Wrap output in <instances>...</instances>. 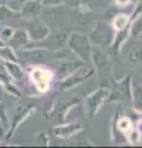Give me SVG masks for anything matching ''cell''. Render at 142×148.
<instances>
[{"mask_svg": "<svg viewBox=\"0 0 142 148\" xmlns=\"http://www.w3.org/2000/svg\"><path fill=\"white\" fill-rule=\"evenodd\" d=\"M41 5L40 1H36V0H27L26 4L24 5V8L20 10V16L26 18V20H30V18H35L38 16V14L41 11Z\"/></svg>", "mask_w": 142, "mask_h": 148, "instance_id": "11", "label": "cell"}, {"mask_svg": "<svg viewBox=\"0 0 142 148\" xmlns=\"http://www.w3.org/2000/svg\"><path fill=\"white\" fill-rule=\"evenodd\" d=\"M127 37H129V31H127V29L121 30V31H116L115 37H114V41L111 43L113 48L115 51H119L121 48V46L123 45V42L127 40Z\"/></svg>", "mask_w": 142, "mask_h": 148, "instance_id": "18", "label": "cell"}, {"mask_svg": "<svg viewBox=\"0 0 142 148\" xmlns=\"http://www.w3.org/2000/svg\"><path fill=\"white\" fill-rule=\"evenodd\" d=\"M40 3L43 8H58L63 5L62 0H41Z\"/></svg>", "mask_w": 142, "mask_h": 148, "instance_id": "28", "label": "cell"}, {"mask_svg": "<svg viewBox=\"0 0 142 148\" xmlns=\"http://www.w3.org/2000/svg\"><path fill=\"white\" fill-rule=\"evenodd\" d=\"M67 46L74 53L77 57L82 59V62L90 61V51H91V42L88 36L82 34H71L68 36Z\"/></svg>", "mask_w": 142, "mask_h": 148, "instance_id": "1", "label": "cell"}, {"mask_svg": "<svg viewBox=\"0 0 142 148\" xmlns=\"http://www.w3.org/2000/svg\"><path fill=\"white\" fill-rule=\"evenodd\" d=\"M1 125H3V122H1V121H0V132H1V131H3V127H1Z\"/></svg>", "mask_w": 142, "mask_h": 148, "instance_id": "35", "label": "cell"}, {"mask_svg": "<svg viewBox=\"0 0 142 148\" xmlns=\"http://www.w3.org/2000/svg\"><path fill=\"white\" fill-rule=\"evenodd\" d=\"M90 62L94 64V67L97 68H102L104 67L108 62V57L106 54L103 52V49L99 46H91V51H90Z\"/></svg>", "mask_w": 142, "mask_h": 148, "instance_id": "14", "label": "cell"}, {"mask_svg": "<svg viewBox=\"0 0 142 148\" xmlns=\"http://www.w3.org/2000/svg\"><path fill=\"white\" fill-rule=\"evenodd\" d=\"M82 130H83V126L78 122H74V123H62V125H59V126H56L52 130V132L57 137L68 138V137L77 135Z\"/></svg>", "mask_w": 142, "mask_h": 148, "instance_id": "10", "label": "cell"}, {"mask_svg": "<svg viewBox=\"0 0 142 148\" xmlns=\"http://www.w3.org/2000/svg\"><path fill=\"white\" fill-rule=\"evenodd\" d=\"M130 22V16H127L126 14H119L113 18L111 26L114 27L115 31H121L127 29V25Z\"/></svg>", "mask_w": 142, "mask_h": 148, "instance_id": "17", "label": "cell"}, {"mask_svg": "<svg viewBox=\"0 0 142 148\" xmlns=\"http://www.w3.org/2000/svg\"><path fill=\"white\" fill-rule=\"evenodd\" d=\"M141 51L139 48H132L130 51V54H129V59L132 62V63H137L140 61V58H141Z\"/></svg>", "mask_w": 142, "mask_h": 148, "instance_id": "29", "label": "cell"}, {"mask_svg": "<svg viewBox=\"0 0 142 148\" xmlns=\"http://www.w3.org/2000/svg\"><path fill=\"white\" fill-rule=\"evenodd\" d=\"M0 59H3V61H15V62L19 61L16 52L9 45L0 47Z\"/></svg>", "mask_w": 142, "mask_h": 148, "instance_id": "19", "label": "cell"}, {"mask_svg": "<svg viewBox=\"0 0 142 148\" xmlns=\"http://www.w3.org/2000/svg\"><path fill=\"white\" fill-rule=\"evenodd\" d=\"M10 79H11V77L5 67V61L0 59V83H1L3 85L9 84V83H11Z\"/></svg>", "mask_w": 142, "mask_h": 148, "instance_id": "24", "label": "cell"}, {"mask_svg": "<svg viewBox=\"0 0 142 148\" xmlns=\"http://www.w3.org/2000/svg\"><path fill=\"white\" fill-rule=\"evenodd\" d=\"M5 45H6V43L4 42V41H3L1 38H0V47H3V46H5Z\"/></svg>", "mask_w": 142, "mask_h": 148, "instance_id": "34", "label": "cell"}, {"mask_svg": "<svg viewBox=\"0 0 142 148\" xmlns=\"http://www.w3.org/2000/svg\"><path fill=\"white\" fill-rule=\"evenodd\" d=\"M5 67L8 69L9 74L12 79L15 80H21L24 78V69L21 66L15 61H5Z\"/></svg>", "mask_w": 142, "mask_h": 148, "instance_id": "16", "label": "cell"}, {"mask_svg": "<svg viewBox=\"0 0 142 148\" xmlns=\"http://www.w3.org/2000/svg\"><path fill=\"white\" fill-rule=\"evenodd\" d=\"M36 1H41V0H36Z\"/></svg>", "mask_w": 142, "mask_h": 148, "instance_id": "36", "label": "cell"}, {"mask_svg": "<svg viewBox=\"0 0 142 148\" xmlns=\"http://www.w3.org/2000/svg\"><path fill=\"white\" fill-rule=\"evenodd\" d=\"M30 43V36L27 34L26 29H19L14 30V34L11 38L8 41V45L14 49H26L29 48Z\"/></svg>", "mask_w": 142, "mask_h": 148, "instance_id": "9", "label": "cell"}, {"mask_svg": "<svg viewBox=\"0 0 142 148\" xmlns=\"http://www.w3.org/2000/svg\"><path fill=\"white\" fill-rule=\"evenodd\" d=\"M12 34H14V29H12V27L5 26V27H1V29H0V38H1L5 43H8V41L11 38Z\"/></svg>", "mask_w": 142, "mask_h": 148, "instance_id": "27", "label": "cell"}, {"mask_svg": "<svg viewBox=\"0 0 142 148\" xmlns=\"http://www.w3.org/2000/svg\"><path fill=\"white\" fill-rule=\"evenodd\" d=\"M63 5H66L68 8H73V9H77L82 5V0H62Z\"/></svg>", "mask_w": 142, "mask_h": 148, "instance_id": "31", "label": "cell"}, {"mask_svg": "<svg viewBox=\"0 0 142 148\" xmlns=\"http://www.w3.org/2000/svg\"><path fill=\"white\" fill-rule=\"evenodd\" d=\"M68 34L66 32H62V31H58V32H54V34H51L46 37L45 40H47L49 42V48H62L64 45H67V41H68Z\"/></svg>", "mask_w": 142, "mask_h": 148, "instance_id": "13", "label": "cell"}, {"mask_svg": "<svg viewBox=\"0 0 142 148\" xmlns=\"http://www.w3.org/2000/svg\"><path fill=\"white\" fill-rule=\"evenodd\" d=\"M26 31L30 36V41H35V42H41L49 35V29L47 24L43 22L38 16L27 20Z\"/></svg>", "mask_w": 142, "mask_h": 148, "instance_id": "7", "label": "cell"}, {"mask_svg": "<svg viewBox=\"0 0 142 148\" xmlns=\"http://www.w3.org/2000/svg\"><path fill=\"white\" fill-rule=\"evenodd\" d=\"M137 130H139V131L142 133V121H140V122H139V128H137Z\"/></svg>", "mask_w": 142, "mask_h": 148, "instance_id": "33", "label": "cell"}, {"mask_svg": "<svg viewBox=\"0 0 142 148\" xmlns=\"http://www.w3.org/2000/svg\"><path fill=\"white\" fill-rule=\"evenodd\" d=\"M3 86L5 88V90L9 92V94H11V95H14V96H16V98H19V96L21 95L20 90L17 89V88L14 85V84H11V83H9V84H5V85H3Z\"/></svg>", "mask_w": 142, "mask_h": 148, "instance_id": "30", "label": "cell"}, {"mask_svg": "<svg viewBox=\"0 0 142 148\" xmlns=\"http://www.w3.org/2000/svg\"><path fill=\"white\" fill-rule=\"evenodd\" d=\"M19 16H20V14L9 9L6 4H0V21L8 20V18H15Z\"/></svg>", "mask_w": 142, "mask_h": 148, "instance_id": "20", "label": "cell"}, {"mask_svg": "<svg viewBox=\"0 0 142 148\" xmlns=\"http://www.w3.org/2000/svg\"><path fill=\"white\" fill-rule=\"evenodd\" d=\"M94 73H95V69L93 67L82 66L78 69H75L73 73H71L68 77H66L64 79L61 80V89L62 90L71 89V88L80 84V83H83V82L88 80V79H90V78L94 75Z\"/></svg>", "mask_w": 142, "mask_h": 148, "instance_id": "4", "label": "cell"}, {"mask_svg": "<svg viewBox=\"0 0 142 148\" xmlns=\"http://www.w3.org/2000/svg\"><path fill=\"white\" fill-rule=\"evenodd\" d=\"M109 96V89L108 88H99L95 91H93L89 96H86L85 99V111L86 115L89 117H94L98 114L99 109L102 108V105L105 100H108Z\"/></svg>", "mask_w": 142, "mask_h": 148, "instance_id": "5", "label": "cell"}, {"mask_svg": "<svg viewBox=\"0 0 142 148\" xmlns=\"http://www.w3.org/2000/svg\"><path fill=\"white\" fill-rule=\"evenodd\" d=\"M52 78H53V73L45 68L35 67L30 72V79L35 85L36 90L41 92V94H45L49 89V84H51Z\"/></svg>", "mask_w": 142, "mask_h": 148, "instance_id": "6", "label": "cell"}, {"mask_svg": "<svg viewBox=\"0 0 142 148\" xmlns=\"http://www.w3.org/2000/svg\"><path fill=\"white\" fill-rule=\"evenodd\" d=\"M131 75H126L123 79L119 82H113L111 89H109L108 101L113 103H127L132 100V85H131Z\"/></svg>", "mask_w": 142, "mask_h": 148, "instance_id": "2", "label": "cell"}, {"mask_svg": "<svg viewBox=\"0 0 142 148\" xmlns=\"http://www.w3.org/2000/svg\"><path fill=\"white\" fill-rule=\"evenodd\" d=\"M126 138H127V141H129L131 145H139V142H140V137H141V132L136 128L132 127L131 130H129L126 133Z\"/></svg>", "mask_w": 142, "mask_h": 148, "instance_id": "25", "label": "cell"}, {"mask_svg": "<svg viewBox=\"0 0 142 148\" xmlns=\"http://www.w3.org/2000/svg\"><path fill=\"white\" fill-rule=\"evenodd\" d=\"M82 62H73V61H68V59H64V61H61L58 63L57 67V75L58 79H64L66 77H68L71 73H73L78 69L79 67H82Z\"/></svg>", "mask_w": 142, "mask_h": 148, "instance_id": "12", "label": "cell"}, {"mask_svg": "<svg viewBox=\"0 0 142 148\" xmlns=\"http://www.w3.org/2000/svg\"><path fill=\"white\" fill-rule=\"evenodd\" d=\"M132 100H134L135 108L142 111V88L132 86Z\"/></svg>", "mask_w": 142, "mask_h": 148, "instance_id": "22", "label": "cell"}, {"mask_svg": "<svg viewBox=\"0 0 142 148\" xmlns=\"http://www.w3.org/2000/svg\"><path fill=\"white\" fill-rule=\"evenodd\" d=\"M77 101H78L77 99H71V100H68V101H64V103L58 104L56 106V109H54V112H56L57 117H58V120H59V122H61V123H64V119H66L67 112L71 110V108H73V106L75 105Z\"/></svg>", "mask_w": 142, "mask_h": 148, "instance_id": "15", "label": "cell"}, {"mask_svg": "<svg viewBox=\"0 0 142 148\" xmlns=\"http://www.w3.org/2000/svg\"><path fill=\"white\" fill-rule=\"evenodd\" d=\"M117 6H126L130 3V0H114Z\"/></svg>", "mask_w": 142, "mask_h": 148, "instance_id": "32", "label": "cell"}, {"mask_svg": "<svg viewBox=\"0 0 142 148\" xmlns=\"http://www.w3.org/2000/svg\"><path fill=\"white\" fill-rule=\"evenodd\" d=\"M35 109H36V106L34 104H21V105L17 106L12 114L11 125H10V130H9V133H8V138L12 137V135L16 131V128L20 126L21 122L24 121Z\"/></svg>", "mask_w": 142, "mask_h": 148, "instance_id": "8", "label": "cell"}, {"mask_svg": "<svg viewBox=\"0 0 142 148\" xmlns=\"http://www.w3.org/2000/svg\"><path fill=\"white\" fill-rule=\"evenodd\" d=\"M115 32L116 31L111 25L106 24L105 21H99L88 37L91 43L99 47L100 46H111L114 37H115Z\"/></svg>", "mask_w": 142, "mask_h": 148, "instance_id": "3", "label": "cell"}, {"mask_svg": "<svg viewBox=\"0 0 142 148\" xmlns=\"http://www.w3.org/2000/svg\"><path fill=\"white\" fill-rule=\"evenodd\" d=\"M116 126H117V131L119 132L126 133L129 130L132 128V121L127 116H122V117H120L117 120Z\"/></svg>", "mask_w": 142, "mask_h": 148, "instance_id": "23", "label": "cell"}, {"mask_svg": "<svg viewBox=\"0 0 142 148\" xmlns=\"http://www.w3.org/2000/svg\"><path fill=\"white\" fill-rule=\"evenodd\" d=\"M142 34V15L135 18V21L132 22V25L129 30V35L131 37H137Z\"/></svg>", "mask_w": 142, "mask_h": 148, "instance_id": "21", "label": "cell"}, {"mask_svg": "<svg viewBox=\"0 0 142 148\" xmlns=\"http://www.w3.org/2000/svg\"><path fill=\"white\" fill-rule=\"evenodd\" d=\"M27 0H6V5L9 9H11L15 12H20V10L26 4Z\"/></svg>", "mask_w": 142, "mask_h": 148, "instance_id": "26", "label": "cell"}]
</instances>
